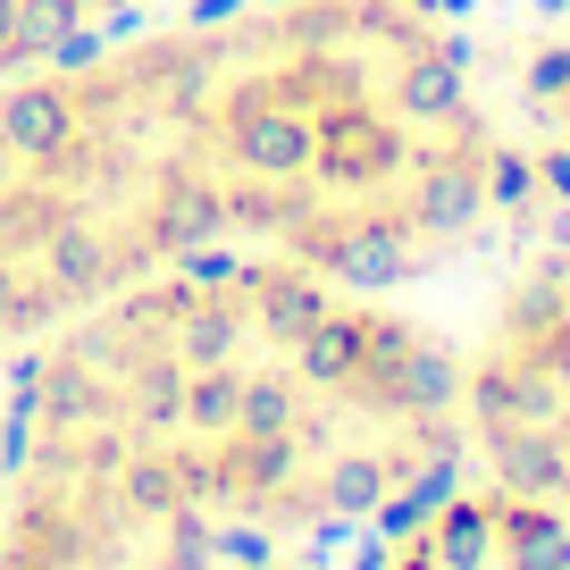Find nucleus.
I'll return each instance as SVG.
<instances>
[{
    "label": "nucleus",
    "instance_id": "obj_6",
    "mask_svg": "<svg viewBox=\"0 0 570 570\" xmlns=\"http://www.w3.org/2000/svg\"><path fill=\"white\" fill-rule=\"evenodd\" d=\"M135 0H0V68H26V59H51L76 26L118 18Z\"/></svg>",
    "mask_w": 570,
    "mask_h": 570
},
{
    "label": "nucleus",
    "instance_id": "obj_4",
    "mask_svg": "<svg viewBox=\"0 0 570 570\" xmlns=\"http://www.w3.org/2000/svg\"><path fill=\"white\" fill-rule=\"evenodd\" d=\"M462 453L487 487L570 512V261H537L462 353Z\"/></svg>",
    "mask_w": 570,
    "mask_h": 570
},
{
    "label": "nucleus",
    "instance_id": "obj_2",
    "mask_svg": "<svg viewBox=\"0 0 570 570\" xmlns=\"http://www.w3.org/2000/svg\"><path fill=\"white\" fill-rule=\"evenodd\" d=\"M26 420L126 445L218 537H327L453 479L462 353L386 294L210 252L42 336Z\"/></svg>",
    "mask_w": 570,
    "mask_h": 570
},
{
    "label": "nucleus",
    "instance_id": "obj_3",
    "mask_svg": "<svg viewBox=\"0 0 570 570\" xmlns=\"http://www.w3.org/2000/svg\"><path fill=\"white\" fill-rule=\"evenodd\" d=\"M218 529L126 445L26 420L0 495V570H210Z\"/></svg>",
    "mask_w": 570,
    "mask_h": 570
},
{
    "label": "nucleus",
    "instance_id": "obj_7",
    "mask_svg": "<svg viewBox=\"0 0 570 570\" xmlns=\"http://www.w3.org/2000/svg\"><path fill=\"white\" fill-rule=\"evenodd\" d=\"M235 570H303V562H235Z\"/></svg>",
    "mask_w": 570,
    "mask_h": 570
},
{
    "label": "nucleus",
    "instance_id": "obj_1",
    "mask_svg": "<svg viewBox=\"0 0 570 570\" xmlns=\"http://www.w3.org/2000/svg\"><path fill=\"white\" fill-rule=\"evenodd\" d=\"M503 202L470 51L411 0H252L0 85V353L210 252L394 294Z\"/></svg>",
    "mask_w": 570,
    "mask_h": 570
},
{
    "label": "nucleus",
    "instance_id": "obj_5",
    "mask_svg": "<svg viewBox=\"0 0 570 570\" xmlns=\"http://www.w3.org/2000/svg\"><path fill=\"white\" fill-rule=\"evenodd\" d=\"M377 570H570V512L512 487H436Z\"/></svg>",
    "mask_w": 570,
    "mask_h": 570
}]
</instances>
